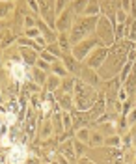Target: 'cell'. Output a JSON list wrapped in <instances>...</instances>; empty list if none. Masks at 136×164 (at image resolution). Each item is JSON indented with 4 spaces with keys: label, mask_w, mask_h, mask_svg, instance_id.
I'll list each match as a JSON object with an SVG mask.
<instances>
[{
    "label": "cell",
    "mask_w": 136,
    "mask_h": 164,
    "mask_svg": "<svg viewBox=\"0 0 136 164\" xmlns=\"http://www.w3.org/2000/svg\"><path fill=\"white\" fill-rule=\"evenodd\" d=\"M22 160H25V151H22L21 147L13 149L11 151V162H22Z\"/></svg>",
    "instance_id": "277c9868"
},
{
    "label": "cell",
    "mask_w": 136,
    "mask_h": 164,
    "mask_svg": "<svg viewBox=\"0 0 136 164\" xmlns=\"http://www.w3.org/2000/svg\"><path fill=\"white\" fill-rule=\"evenodd\" d=\"M103 58H106V51H97V54L93 58H89V65H92V67H99L101 62H103Z\"/></svg>",
    "instance_id": "3957f363"
},
{
    "label": "cell",
    "mask_w": 136,
    "mask_h": 164,
    "mask_svg": "<svg viewBox=\"0 0 136 164\" xmlns=\"http://www.w3.org/2000/svg\"><path fill=\"white\" fill-rule=\"evenodd\" d=\"M77 101H78V108L86 110L93 105L95 101V93L89 90L88 86H84L82 82H77Z\"/></svg>",
    "instance_id": "6da1fadb"
},
{
    "label": "cell",
    "mask_w": 136,
    "mask_h": 164,
    "mask_svg": "<svg viewBox=\"0 0 136 164\" xmlns=\"http://www.w3.org/2000/svg\"><path fill=\"white\" fill-rule=\"evenodd\" d=\"M93 25H95V17L93 19L78 21L77 25H75V28H73V41H80L86 34H89V32H92V28H93Z\"/></svg>",
    "instance_id": "7a4b0ae2"
},
{
    "label": "cell",
    "mask_w": 136,
    "mask_h": 164,
    "mask_svg": "<svg viewBox=\"0 0 136 164\" xmlns=\"http://www.w3.org/2000/svg\"><path fill=\"white\" fill-rule=\"evenodd\" d=\"M132 136H134V142H136V131H134V134H132Z\"/></svg>",
    "instance_id": "8992f818"
},
{
    "label": "cell",
    "mask_w": 136,
    "mask_h": 164,
    "mask_svg": "<svg viewBox=\"0 0 136 164\" xmlns=\"http://www.w3.org/2000/svg\"><path fill=\"white\" fill-rule=\"evenodd\" d=\"M65 2H67V0H58V10H63L62 6H65Z\"/></svg>",
    "instance_id": "5b68a950"
}]
</instances>
